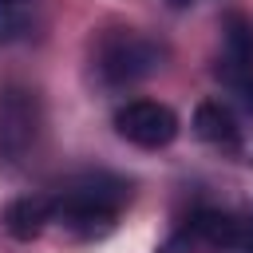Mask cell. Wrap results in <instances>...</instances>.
I'll return each instance as SVG.
<instances>
[{
  "label": "cell",
  "mask_w": 253,
  "mask_h": 253,
  "mask_svg": "<svg viewBox=\"0 0 253 253\" xmlns=\"http://www.w3.org/2000/svg\"><path fill=\"white\" fill-rule=\"evenodd\" d=\"M126 202H130V186L123 178L87 174L71 182L59 198H51V221H59L71 237H103L115 229Z\"/></svg>",
  "instance_id": "6da1fadb"
},
{
  "label": "cell",
  "mask_w": 253,
  "mask_h": 253,
  "mask_svg": "<svg viewBox=\"0 0 253 253\" xmlns=\"http://www.w3.org/2000/svg\"><path fill=\"white\" fill-rule=\"evenodd\" d=\"M95 67L107 87H130L162 67V47L138 32H111L95 51Z\"/></svg>",
  "instance_id": "7a4b0ae2"
},
{
  "label": "cell",
  "mask_w": 253,
  "mask_h": 253,
  "mask_svg": "<svg viewBox=\"0 0 253 253\" xmlns=\"http://www.w3.org/2000/svg\"><path fill=\"white\" fill-rule=\"evenodd\" d=\"M221 55H217V79L237 95V103L253 115V20L225 16L221 24Z\"/></svg>",
  "instance_id": "3957f363"
},
{
  "label": "cell",
  "mask_w": 253,
  "mask_h": 253,
  "mask_svg": "<svg viewBox=\"0 0 253 253\" xmlns=\"http://www.w3.org/2000/svg\"><path fill=\"white\" fill-rule=\"evenodd\" d=\"M115 130L142 146V150H158V146H170L178 138V115L166 107V103H154V99H130L115 111Z\"/></svg>",
  "instance_id": "277c9868"
},
{
  "label": "cell",
  "mask_w": 253,
  "mask_h": 253,
  "mask_svg": "<svg viewBox=\"0 0 253 253\" xmlns=\"http://www.w3.org/2000/svg\"><path fill=\"white\" fill-rule=\"evenodd\" d=\"M241 221L221 213V210H198L158 253H225L237 249Z\"/></svg>",
  "instance_id": "5b68a950"
},
{
  "label": "cell",
  "mask_w": 253,
  "mask_h": 253,
  "mask_svg": "<svg viewBox=\"0 0 253 253\" xmlns=\"http://www.w3.org/2000/svg\"><path fill=\"white\" fill-rule=\"evenodd\" d=\"M194 134L217 150H237L241 146V126H237V115L221 103V99H206L198 103L194 111Z\"/></svg>",
  "instance_id": "8992f818"
},
{
  "label": "cell",
  "mask_w": 253,
  "mask_h": 253,
  "mask_svg": "<svg viewBox=\"0 0 253 253\" xmlns=\"http://www.w3.org/2000/svg\"><path fill=\"white\" fill-rule=\"evenodd\" d=\"M47 221H51V198H40V194L16 198V202H8V210H4V229H8L16 241L40 237V233L47 229Z\"/></svg>",
  "instance_id": "52a82bcc"
},
{
  "label": "cell",
  "mask_w": 253,
  "mask_h": 253,
  "mask_svg": "<svg viewBox=\"0 0 253 253\" xmlns=\"http://www.w3.org/2000/svg\"><path fill=\"white\" fill-rule=\"evenodd\" d=\"M32 134H36V119H32L28 103L16 95H4L0 99V150L20 154L32 142Z\"/></svg>",
  "instance_id": "ba28073f"
},
{
  "label": "cell",
  "mask_w": 253,
  "mask_h": 253,
  "mask_svg": "<svg viewBox=\"0 0 253 253\" xmlns=\"http://www.w3.org/2000/svg\"><path fill=\"white\" fill-rule=\"evenodd\" d=\"M43 0H0V43H20L40 24Z\"/></svg>",
  "instance_id": "9c48e42d"
},
{
  "label": "cell",
  "mask_w": 253,
  "mask_h": 253,
  "mask_svg": "<svg viewBox=\"0 0 253 253\" xmlns=\"http://www.w3.org/2000/svg\"><path fill=\"white\" fill-rule=\"evenodd\" d=\"M170 8H190V4H198V0H166Z\"/></svg>",
  "instance_id": "30bf717a"
}]
</instances>
